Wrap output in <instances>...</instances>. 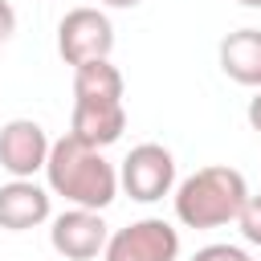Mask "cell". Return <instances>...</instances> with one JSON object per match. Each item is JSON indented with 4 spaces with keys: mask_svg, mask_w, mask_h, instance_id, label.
<instances>
[{
    "mask_svg": "<svg viewBox=\"0 0 261 261\" xmlns=\"http://www.w3.org/2000/svg\"><path fill=\"white\" fill-rule=\"evenodd\" d=\"M45 184H49L53 196H61V200H69L77 208L102 212L118 196V167L102 155V147H90V143H82V139H73L65 130L49 147Z\"/></svg>",
    "mask_w": 261,
    "mask_h": 261,
    "instance_id": "1",
    "label": "cell"
},
{
    "mask_svg": "<svg viewBox=\"0 0 261 261\" xmlns=\"http://www.w3.org/2000/svg\"><path fill=\"white\" fill-rule=\"evenodd\" d=\"M249 200V184L237 167L212 163L175 184V220L184 228H224Z\"/></svg>",
    "mask_w": 261,
    "mask_h": 261,
    "instance_id": "2",
    "label": "cell"
},
{
    "mask_svg": "<svg viewBox=\"0 0 261 261\" xmlns=\"http://www.w3.org/2000/svg\"><path fill=\"white\" fill-rule=\"evenodd\" d=\"M118 188L139 204H155V200L171 196L175 192V155L163 143L130 147V155L118 167Z\"/></svg>",
    "mask_w": 261,
    "mask_h": 261,
    "instance_id": "3",
    "label": "cell"
},
{
    "mask_svg": "<svg viewBox=\"0 0 261 261\" xmlns=\"http://www.w3.org/2000/svg\"><path fill=\"white\" fill-rule=\"evenodd\" d=\"M102 261H179V228L163 216H143L110 232Z\"/></svg>",
    "mask_w": 261,
    "mask_h": 261,
    "instance_id": "4",
    "label": "cell"
},
{
    "mask_svg": "<svg viewBox=\"0 0 261 261\" xmlns=\"http://www.w3.org/2000/svg\"><path fill=\"white\" fill-rule=\"evenodd\" d=\"M110 49H114V24L102 8H69L57 20V53L65 65L110 57Z\"/></svg>",
    "mask_w": 261,
    "mask_h": 261,
    "instance_id": "5",
    "label": "cell"
},
{
    "mask_svg": "<svg viewBox=\"0 0 261 261\" xmlns=\"http://www.w3.org/2000/svg\"><path fill=\"white\" fill-rule=\"evenodd\" d=\"M106 241H110V224L94 208H77L73 204L61 216L49 220V245L65 261H94V257H102Z\"/></svg>",
    "mask_w": 261,
    "mask_h": 261,
    "instance_id": "6",
    "label": "cell"
},
{
    "mask_svg": "<svg viewBox=\"0 0 261 261\" xmlns=\"http://www.w3.org/2000/svg\"><path fill=\"white\" fill-rule=\"evenodd\" d=\"M49 135L33 118H8L0 126V167L12 179H33L49 163Z\"/></svg>",
    "mask_w": 261,
    "mask_h": 261,
    "instance_id": "7",
    "label": "cell"
},
{
    "mask_svg": "<svg viewBox=\"0 0 261 261\" xmlns=\"http://www.w3.org/2000/svg\"><path fill=\"white\" fill-rule=\"evenodd\" d=\"M53 216V192L37 179H8L0 184V228L4 232H29Z\"/></svg>",
    "mask_w": 261,
    "mask_h": 261,
    "instance_id": "8",
    "label": "cell"
},
{
    "mask_svg": "<svg viewBox=\"0 0 261 261\" xmlns=\"http://www.w3.org/2000/svg\"><path fill=\"white\" fill-rule=\"evenodd\" d=\"M126 130V106L122 102H73L69 114V135L90 143V147H110Z\"/></svg>",
    "mask_w": 261,
    "mask_h": 261,
    "instance_id": "9",
    "label": "cell"
},
{
    "mask_svg": "<svg viewBox=\"0 0 261 261\" xmlns=\"http://www.w3.org/2000/svg\"><path fill=\"white\" fill-rule=\"evenodd\" d=\"M220 69L228 82L261 90V29H237L220 41Z\"/></svg>",
    "mask_w": 261,
    "mask_h": 261,
    "instance_id": "10",
    "label": "cell"
},
{
    "mask_svg": "<svg viewBox=\"0 0 261 261\" xmlns=\"http://www.w3.org/2000/svg\"><path fill=\"white\" fill-rule=\"evenodd\" d=\"M122 73L110 57H94L73 65V102H122Z\"/></svg>",
    "mask_w": 261,
    "mask_h": 261,
    "instance_id": "11",
    "label": "cell"
},
{
    "mask_svg": "<svg viewBox=\"0 0 261 261\" xmlns=\"http://www.w3.org/2000/svg\"><path fill=\"white\" fill-rule=\"evenodd\" d=\"M237 228H241V237H245L249 245L261 249V196L249 192V200H245L241 212H237Z\"/></svg>",
    "mask_w": 261,
    "mask_h": 261,
    "instance_id": "12",
    "label": "cell"
},
{
    "mask_svg": "<svg viewBox=\"0 0 261 261\" xmlns=\"http://www.w3.org/2000/svg\"><path fill=\"white\" fill-rule=\"evenodd\" d=\"M192 261H253V257L241 245H204V249H196Z\"/></svg>",
    "mask_w": 261,
    "mask_h": 261,
    "instance_id": "13",
    "label": "cell"
},
{
    "mask_svg": "<svg viewBox=\"0 0 261 261\" xmlns=\"http://www.w3.org/2000/svg\"><path fill=\"white\" fill-rule=\"evenodd\" d=\"M12 33H16V8L8 0H0V49L12 41Z\"/></svg>",
    "mask_w": 261,
    "mask_h": 261,
    "instance_id": "14",
    "label": "cell"
},
{
    "mask_svg": "<svg viewBox=\"0 0 261 261\" xmlns=\"http://www.w3.org/2000/svg\"><path fill=\"white\" fill-rule=\"evenodd\" d=\"M245 114H249V126L261 135V90H257V98L249 102V110H245Z\"/></svg>",
    "mask_w": 261,
    "mask_h": 261,
    "instance_id": "15",
    "label": "cell"
},
{
    "mask_svg": "<svg viewBox=\"0 0 261 261\" xmlns=\"http://www.w3.org/2000/svg\"><path fill=\"white\" fill-rule=\"evenodd\" d=\"M102 4H106V8H139L143 0H102Z\"/></svg>",
    "mask_w": 261,
    "mask_h": 261,
    "instance_id": "16",
    "label": "cell"
},
{
    "mask_svg": "<svg viewBox=\"0 0 261 261\" xmlns=\"http://www.w3.org/2000/svg\"><path fill=\"white\" fill-rule=\"evenodd\" d=\"M237 4H245V8H261V0H237Z\"/></svg>",
    "mask_w": 261,
    "mask_h": 261,
    "instance_id": "17",
    "label": "cell"
},
{
    "mask_svg": "<svg viewBox=\"0 0 261 261\" xmlns=\"http://www.w3.org/2000/svg\"><path fill=\"white\" fill-rule=\"evenodd\" d=\"M257 261H261V257H257Z\"/></svg>",
    "mask_w": 261,
    "mask_h": 261,
    "instance_id": "18",
    "label": "cell"
}]
</instances>
